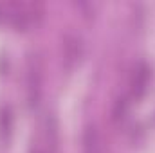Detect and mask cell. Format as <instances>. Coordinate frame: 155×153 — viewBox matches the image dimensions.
Segmentation results:
<instances>
[{
    "instance_id": "6da1fadb",
    "label": "cell",
    "mask_w": 155,
    "mask_h": 153,
    "mask_svg": "<svg viewBox=\"0 0 155 153\" xmlns=\"http://www.w3.org/2000/svg\"><path fill=\"white\" fill-rule=\"evenodd\" d=\"M83 153H103L99 132L94 124H88L83 132Z\"/></svg>"
},
{
    "instance_id": "7a4b0ae2",
    "label": "cell",
    "mask_w": 155,
    "mask_h": 153,
    "mask_svg": "<svg viewBox=\"0 0 155 153\" xmlns=\"http://www.w3.org/2000/svg\"><path fill=\"white\" fill-rule=\"evenodd\" d=\"M148 85V69L144 65H139V69L134 70V83H132V88H134V96H141L144 92Z\"/></svg>"
}]
</instances>
